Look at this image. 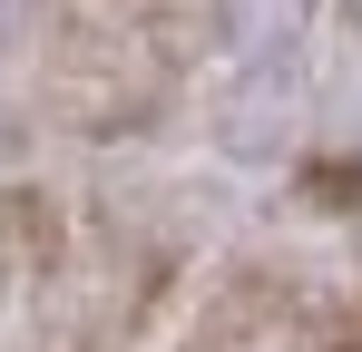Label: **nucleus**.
<instances>
[{
  "label": "nucleus",
  "mask_w": 362,
  "mask_h": 352,
  "mask_svg": "<svg viewBox=\"0 0 362 352\" xmlns=\"http://www.w3.org/2000/svg\"><path fill=\"white\" fill-rule=\"evenodd\" d=\"M294 30H303V0H235V40H245L255 59H274Z\"/></svg>",
  "instance_id": "obj_1"
},
{
  "label": "nucleus",
  "mask_w": 362,
  "mask_h": 352,
  "mask_svg": "<svg viewBox=\"0 0 362 352\" xmlns=\"http://www.w3.org/2000/svg\"><path fill=\"white\" fill-rule=\"evenodd\" d=\"M40 10H49V0H0V49H20V40L40 30Z\"/></svg>",
  "instance_id": "obj_2"
},
{
  "label": "nucleus",
  "mask_w": 362,
  "mask_h": 352,
  "mask_svg": "<svg viewBox=\"0 0 362 352\" xmlns=\"http://www.w3.org/2000/svg\"><path fill=\"white\" fill-rule=\"evenodd\" d=\"M353 10H362V0H353Z\"/></svg>",
  "instance_id": "obj_3"
}]
</instances>
